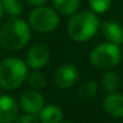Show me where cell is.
<instances>
[{"label":"cell","mask_w":123,"mask_h":123,"mask_svg":"<svg viewBox=\"0 0 123 123\" xmlns=\"http://www.w3.org/2000/svg\"><path fill=\"white\" fill-rule=\"evenodd\" d=\"M30 36V25L25 21L11 18L0 30V46L7 51H17L28 45Z\"/></svg>","instance_id":"6da1fadb"},{"label":"cell","mask_w":123,"mask_h":123,"mask_svg":"<svg viewBox=\"0 0 123 123\" xmlns=\"http://www.w3.org/2000/svg\"><path fill=\"white\" fill-rule=\"evenodd\" d=\"M100 28L99 19L94 12L76 11L71 15L68 22V34L77 42H85L92 39Z\"/></svg>","instance_id":"7a4b0ae2"},{"label":"cell","mask_w":123,"mask_h":123,"mask_svg":"<svg viewBox=\"0 0 123 123\" xmlns=\"http://www.w3.org/2000/svg\"><path fill=\"white\" fill-rule=\"evenodd\" d=\"M27 63L16 57L6 58L0 63V87L7 91L18 88L27 79Z\"/></svg>","instance_id":"3957f363"},{"label":"cell","mask_w":123,"mask_h":123,"mask_svg":"<svg viewBox=\"0 0 123 123\" xmlns=\"http://www.w3.org/2000/svg\"><path fill=\"white\" fill-rule=\"evenodd\" d=\"M89 60L93 67L100 70L112 69L121 62V49L118 45L111 42L100 43L92 49L89 54Z\"/></svg>","instance_id":"277c9868"},{"label":"cell","mask_w":123,"mask_h":123,"mask_svg":"<svg viewBox=\"0 0 123 123\" xmlns=\"http://www.w3.org/2000/svg\"><path fill=\"white\" fill-rule=\"evenodd\" d=\"M59 24V16L55 10L48 6H39L29 15V25L39 33H51Z\"/></svg>","instance_id":"5b68a950"},{"label":"cell","mask_w":123,"mask_h":123,"mask_svg":"<svg viewBox=\"0 0 123 123\" xmlns=\"http://www.w3.org/2000/svg\"><path fill=\"white\" fill-rule=\"evenodd\" d=\"M21 106L25 113L39 115L42 107L45 106V100L42 94L36 89H27L22 93L19 99Z\"/></svg>","instance_id":"8992f818"},{"label":"cell","mask_w":123,"mask_h":123,"mask_svg":"<svg viewBox=\"0 0 123 123\" xmlns=\"http://www.w3.org/2000/svg\"><path fill=\"white\" fill-rule=\"evenodd\" d=\"M79 69L73 64H63L54 74V83L62 88H70L79 80Z\"/></svg>","instance_id":"52a82bcc"},{"label":"cell","mask_w":123,"mask_h":123,"mask_svg":"<svg viewBox=\"0 0 123 123\" xmlns=\"http://www.w3.org/2000/svg\"><path fill=\"white\" fill-rule=\"evenodd\" d=\"M49 49L42 43H36L31 46L27 53V65L34 70L43 68L49 60Z\"/></svg>","instance_id":"ba28073f"},{"label":"cell","mask_w":123,"mask_h":123,"mask_svg":"<svg viewBox=\"0 0 123 123\" xmlns=\"http://www.w3.org/2000/svg\"><path fill=\"white\" fill-rule=\"evenodd\" d=\"M17 101L6 94H0V123H13L18 117Z\"/></svg>","instance_id":"9c48e42d"},{"label":"cell","mask_w":123,"mask_h":123,"mask_svg":"<svg viewBox=\"0 0 123 123\" xmlns=\"http://www.w3.org/2000/svg\"><path fill=\"white\" fill-rule=\"evenodd\" d=\"M103 107L112 118H123V94L118 92L109 93L103 100Z\"/></svg>","instance_id":"30bf717a"},{"label":"cell","mask_w":123,"mask_h":123,"mask_svg":"<svg viewBox=\"0 0 123 123\" xmlns=\"http://www.w3.org/2000/svg\"><path fill=\"white\" fill-rule=\"evenodd\" d=\"M100 30L107 42L121 45L123 43V27L117 22L106 21L100 24Z\"/></svg>","instance_id":"8fae6325"},{"label":"cell","mask_w":123,"mask_h":123,"mask_svg":"<svg viewBox=\"0 0 123 123\" xmlns=\"http://www.w3.org/2000/svg\"><path fill=\"white\" fill-rule=\"evenodd\" d=\"M40 123H62L63 122V111L57 105L43 106L39 113Z\"/></svg>","instance_id":"7c38bea8"},{"label":"cell","mask_w":123,"mask_h":123,"mask_svg":"<svg viewBox=\"0 0 123 123\" xmlns=\"http://www.w3.org/2000/svg\"><path fill=\"white\" fill-rule=\"evenodd\" d=\"M53 4L55 10H58V12L68 16L77 11L80 0H53Z\"/></svg>","instance_id":"4fadbf2b"},{"label":"cell","mask_w":123,"mask_h":123,"mask_svg":"<svg viewBox=\"0 0 123 123\" xmlns=\"http://www.w3.org/2000/svg\"><path fill=\"white\" fill-rule=\"evenodd\" d=\"M0 4L4 12L12 18L18 17L23 12V3L22 0H0Z\"/></svg>","instance_id":"5bb4252c"},{"label":"cell","mask_w":123,"mask_h":123,"mask_svg":"<svg viewBox=\"0 0 123 123\" xmlns=\"http://www.w3.org/2000/svg\"><path fill=\"white\" fill-rule=\"evenodd\" d=\"M119 77L116 73L113 71H107L104 74L103 79H101V87L105 92L107 93H112L116 92V89L119 87Z\"/></svg>","instance_id":"9a60e30c"},{"label":"cell","mask_w":123,"mask_h":123,"mask_svg":"<svg viewBox=\"0 0 123 123\" xmlns=\"http://www.w3.org/2000/svg\"><path fill=\"white\" fill-rule=\"evenodd\" d=\"M27 82L31 87V89H42L46 86V77L40 71H31L27 75Z\"/></svg>","instance_id":"2e32d148"},{"label":"cell","mask_w":123,"mask_h":123,"mask_svg":"<svg viewBox=\"0 0 123 123\" xmlns=\"http://www.w3.org/2000/svg\"><path fill=\"white\" fill-rule=\"evenodd\" d=\"M98 91V86L94 81H87L85 83H82L79 88V95L81 99L83 100H87V99H91L95 95Z\"/></svg>","instance_id":"e0dca14e"},{"label":"cell","mask_w":123,"mask_h":123,"mask_svg":"<svg viewBox=\"0 0 123 123\" xmlns=\"http://www.w3.org/2000/svg\"><path fill=\"white\" fill-rule=\"evenodd\" d=\"M88 3L95 13H105L109 11L112 0H88Z\"/></svg>","instance_id":"ac0fdd59"},{"label":"cell","mask_w":123,"mask_h":123,"mask_svg":"<svg viewBox=\"0 0 123 123\" xmlns=\"http://www.w3.org/2000/svg\"><path fill=\"white\" fill-rule=\"evenodd\" d=\"M13 123H40V121H39V118L36 116L27 113V115L17 117V119Z\"/></svg>","instance_id":"d6986e66"},{"label":"cell","mask_w":123,"mask_h":123,"mask_svg":"<svg viewBox=\"0 0 123 123\" xmlns=\"http://www.w3.org/2000/svg\"><path fill=\"white\" fill-rule=\"evenodd\" d=\"M46 1H47V0H25V3H27L28 5H30V6H36V7L42 6Z\"/></svg>","instance_id":"ffe728a7"},{"label":"cell","mask_w":123,"mask_h":123,"mask_svg":"<svg viewBox=\"0 0 123 123\" xmlns=\"http://www.w3.org/2000/svg\"><path fill=\"white\" fill-rule=\"evenodd\" d=\"M3 15H4V10L1 7V4H0V22H1V19H3Z\"/></svg>","instance_id":"44dd1931"},{"label":"cell","mask_w":123,"mask_h":123,"mask_svg":"<svg viewBox=\"0 0 123 123\" xmlns=\"http://www.w3.org/2000/svg\"><path fill=\"white\" fill-rule=\"evenodd\" d=\"M62 123H73V122H69V121H65V122H62Z\"/></svg>","instance_id":"7402d4cb"}]
</instances>
